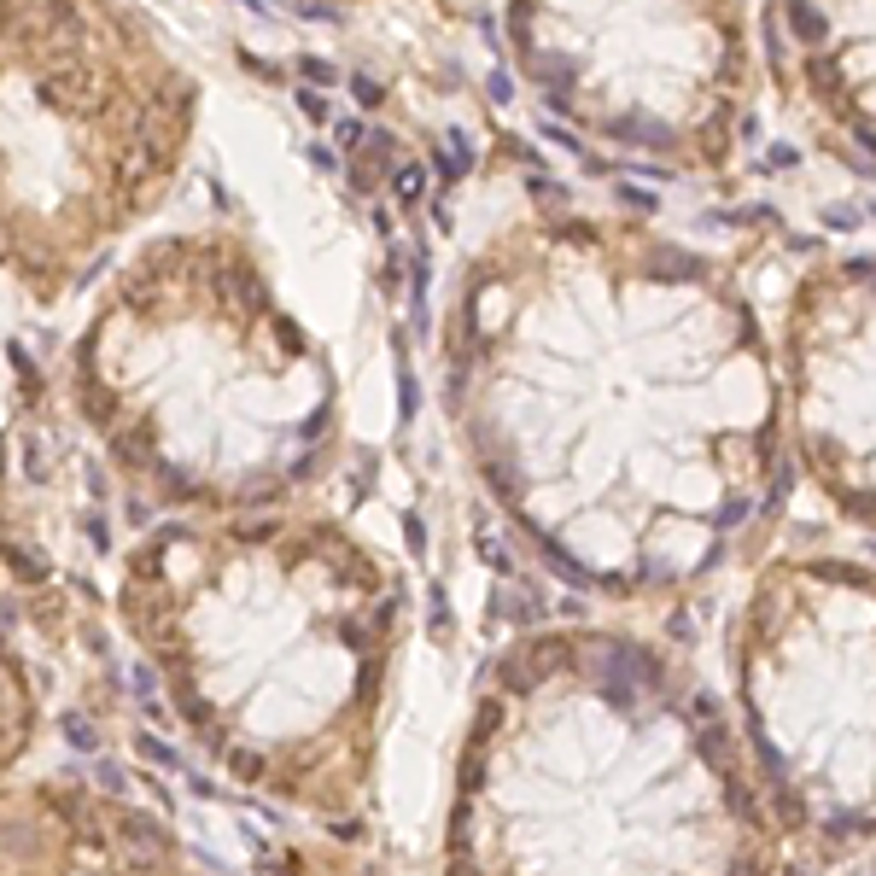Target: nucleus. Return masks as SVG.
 I'll use <instances>...</instances> for the list:
<instances>
[{"label":"nucleus","instance_id":"obj_2","mask_svg":"<svg viewBox=\"0 0 876 876\" xmlns=\"http://www.w3.org/2000/svg\"><path fill=\"white\" fill-rule=\"evenodd\" d=\"M731 701L637 625H544L485 660L444 876H783Z\"/></svg>","mask_w":876,"mask_h":876},{"label":"nucleus","instance_id":"obj_9","mask_svg":"<svg viewBox=\"0 0 876 876\" xmlns=\"http://www.w3.org/2000/svg\"><path fill=\"white\" fill-rule=\"evenodd\" d=\"M6 356H12V368H18V380H23V392H30V398H41V374H35V363H30V351H23V345H6Z\"/></svg>","mask_w":876,"mask_h":876},{"label":"nucleus","instance_id":"obj_10","mask_svg":"<svg viewBox=\"0 0 876 876\" xmlns=\"http://www.w3.org/2000/svg\"><path fill=\"white\" fill-rule=\"evenodd\" d=\"M134 754L152 760V766H176V754H170V748L158 742V736H134Z\"/></svg>","mask_w":876,"mask_h":876},{"label":"nucleus","instance_id":"obj_3","mask_svg":"<svg viewBox=\"0 0 876 876\" xmlns=\"http://www.w3.org/2000/svg\"><path fill=\"white\" fill-rule=\"evenodd\" d=\"M724 684L788 853L876 847V567L760 555L724 625Z\"/></svg>","mask_w":876,"mask_h":876},{"label":"nucleus","instance_id":"obj_11","mask_svg":"<svg viewBox=\"0 0 876 876\" xmlns=\"http://www.w3.org/2000/svg\"><path fill=\"white\" fill-rule=\"evenodd\" d=\"M65 736H70V742H77V748H94V731H88V724H82V719H65Z\"/></svg>","mask_w":876,"mask_h":876},{"label":"nucleus","instance_id":"obj_14","mask_svg":"<svg viewBox=\"0 0 876 876\" xmlns=\"http://www.w3.org/2000/svg\"><path fill=\"white\" fill-rule=\"evenodd\" d=\"M0 474H6V444H0Z\"/></svg>","mask_w":876,"mask_h":876},{"label":"nucleus","instance_id":"obj_1","mask_svg":"<svg viewBox=\"0 0 876 876\" xmlns=\"http://www.w3.org/2000/svg\"><path fill=\"white\" fill-rule=\"evenodd\" d=\"M444 410L491 509L613 608L754 567L788 503L777 339L724 257L613 211H521L444 304Z\"/></svg>","mask_w":876,"mask_h":876},{"label":"nucleus","instance_id":"obj_6","mask_svg":"<svg viewBox=\"0 0 876 876\" xmlns=\"http://www.w3.org/2000/svg\"><path fill=\"white\" fill-rule=\"evenodd\" d=\"M777 70L824 134L876 164V0H766Z\"/></svg>","mask_w":876,"mask_h":876},{"label":"nucleus","instance_id":"obj_7","mask_svg":"<svg viewBox=\"0 0 876 876\" xmlns=\"http://www.w3.org/2000/svg\"><path fill=\"white\" fill-rule=\"evenodd\" d=\"M111 842H117V853L129 859L134 871H164L170 859H176V835L164 830V824L152 818V812H117V824H111Z\"/></svg>","mask_w":876,"mask_h":876},{"label":"nucleus","instance_id":"obj_4","mask_svg":"<svg viewBox=\"0 0 876 876\" xmlns=\"http://www.w3.org/2000/svg\"><path fill=\"white\" fill-rule=\"evenodd\" d=\"M514 77L573 134L719 176L760 100L748 0H503Z\"/></svg>","mask_w":876,"mask_h":876},{"label":"nucleus","instance_id":"obj_8","mask_svg":"<svg viewBox=\"0 0 876 876\" xmlns=\"http://www.w3.org/2000/svg\"><path fill=\"white\" fill-rule=\"evenodd\" d=\"M0 561H6L12 573L23 578V585H41V578L53 573V561H47L41 549H23V544H12V538H6V544H0Z\"/></svg>","mask_w":876,"mask_h":876},{"label":"nucleus","instance_id":"obj_12","mask_svg":"<svg viewBox=\"0 0 876 876\" xmlns=\"http://www.w3.org/2000/svg\"><path fill=\"white\" fill-rule=\"evenodd\" d=\"M100 783L111 788V795H117V788H123V771H117V766H106V760H100Z\"/></svg>","mask_w":876,"mask_h":876},{"label":"nucleus","instance_id":"obj_5","mask_svg":"<svg viewBox=\"0 0 876 876\" xmlns=\"http://www.w3.org/2000/svg\"><path fill=\"white\" fill-rule=\"evenodd\" d=\"M783 438L795 474L876 538V252H830L777 316Z\"/></svg>","mask_w":876,"mask_h":876},{"label":"nucleus","instance_id":"obj_13","mask_svg":"<svg viewBox=\"0 0 876 876\" xmlns=\"http://www.w3.org/2000/svg\"><path fill=\"white\" fill-rule=\"evenodd\" d=\"M316 12H333V6H356V0H310Z\"/></svg>","mask_w":876,"mask_h":876}]
</instances>
